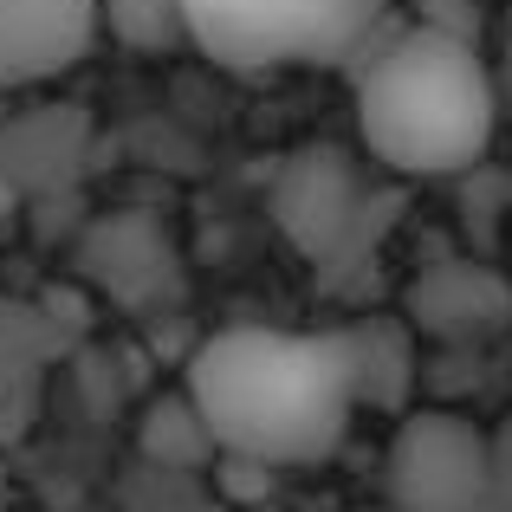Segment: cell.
Returning <instances> with one entry per match:
<instances>
[{
  "instance_id": "1",
  "label": "cell",
  "mask_w": 512,
  "mask_h": 512,
  "mask_svg": "<svg viewBox=\"0 0 512 512\" xmlns=\"http://www.w3.org/2000/svg\"><path fill=\"white\" fill-rule=\"evenodd\" d=\"M188 409L201 415L214 454L279 467H318L344 448L357 422V370L344 331L227 325L188 357Z\"/></svg>"
},
{
  "instance_id": "2",
  "label": "cell",
  "mask_w": 512,
  "mask_h": 512,
  "mask_svg": "<svg viewBox=\"0 0 512 512\" xmlns=\"http://www.w3.org/2000/svg\"><path fill=\"white\" fill-rule=\"evenodd\" d=\"M500 111L506 104L487 46L435 26L383 33L357 59V137L389 175L435 182L474 169L500 130Z\"/></svg>"
},
{
  "instance_id": "3",
  "label": "cell",
  "mask_w": 512,
  "mask_h": 512,
  "mask_svg": "<svg viewBox=\"0 0 512 512\" xmlns=\"http://www.w3.org/2000/svg\"><path fill=\"white\" fill-rule=\"evenodd\" d=\"M188 46L221 72H312L363 59L389 33V0H182Z\"/></svg>"
},
{
  "instance_id": "4",
  "label": "cell",
  "mask_w": 512,
  "mask_h": 512,
  "mask_svg": "<svg viewBox=\"0 0 512 512\" xmlns=\"http://www.w3.org/2000/svg\"><path fill=\"white\" fill-rule=\"evenodd\" d=\"M396 512H487V428L461 409H409L383 461Z\"/></svg>"
},
{
  "instance_id": "5",
  "label": "cell",
  "mask_w": 512,
  "mask_h": 512,
  "mask_svg": "<svg viewBox=\"0 0 512 512\" xmlns=\"http://www.w3.org/2000/svg\"><path fill=\"white\" fill-rule=\"evenodd\" d=\"M370 188H363L357 163L331 143L299 150L273 182V214L286 227V240L318 266H338L350 253L370 247Z\"/></svg>"
},
{
  "instance_id": "6",
  "label": "cell",
  "mask_w": 512,
  "mask_h": 512,
  "mask_svg": "<svg viewBox=\"0 0 512 512\" xmlns=\"http://www.w3.org/2000/svg\"><path fill=\"white\" fill-rule=\"evenodd\" d=\"M98 33V0H0V91H33L78 72Z\"/></svg>"
},
{
  "instance_id": "7",
  "label": "cell",
  "mask_w": 512,
  "mask_h": 512,
  "mask_svg": "<svg viewBox=\"0 0 512 512\" xmlns=\"http://www.w3.org/2000/svg\"><path fill=\"white\" fill-rule=\"evenodd\" d=\"M409 325L415 338L487 344L512 325V286L487 260H435L409 286Z\"/></svg>"
},
{
  "instance_id": "8",
  "label": "cell",
  "mask_w": 512,
  "mask_h": 512,
  "mask_svg": "<svg viewBox=\"0 0 512 512\" xmlns=\"http://www.w3.org/2000/svg\"><path fill=\"white\" fill-rule=\"evenodd\" d=\"M350 338V370H357V402L363 409H402L415 389V325L409 318H363L344 325Z\"/></svg>"
},
{
  "instance_id": "9",
  "label": "cell",
  "mask_w": 512,
  "mask_h": 512,
  "mask_svg": "<svg viewBox=\"0 0 512 512\" xmlns=\"http://www.w3.org/2000/svg\"><path fill=\"white\" fill-rule=\"evenodd\" d=\"M104 33L130 52H175L188 46V13L182 0H98Z\"/></svg>"
},
{
  "instance_id": "10",
  "label": "cell",
  "mask_w": 512,
  "mask_h": 512,
  "mask_svg": "<svg viewBox=\"0 0 512 512\" xmlns=\"http://www.w3.org/2000/svg\"><path fill=\"white\" fill-rule=\"evenodd\" d=\"M487 7L493 0H415V26L454 33L467 46H487Z\"/></svg>"
},
{
  "instance_id": "11",
  "label": "cell",
  "mask_w": 512,
  "mask_h": 512,
  "mask_svg": "<svg viewBox=\"0 0 512 512\" xmlns=\"http://www.w3.org/2000/svg\"><path fill=\"white\" fill-rule=\"evenodd\" d=\"M487 512H512V415L487 435Z\"/></svg>"
},
{
  "instance_id": "12",
  "label": "cell",
  "mask_w": 512,
  "mask_h": 512,
  "mask_svg": "<svg viewBox=\"0 0 512 512\" xmlns=\"http://www.w3.org/2000/svg\"><path fill=\"white\" fill-rule=\"evenodd\" d=\"M493 78H500V104L512 111V0H506V20H500V72Z\"/></svg>"
},
{
  "instance_id": "13",
  "label": "cell",
  "mask_w": 512,
  "mask_h": 512,
  "mask_svg": "<svg viewBox=\"0 0 512 512\" xmlns=\"http://www.w3.org/2000/svg\"><path fill=\"white\" fill-rule=\"evenodd\" d=\"M13 214H20V188H13L7 163H0V234H7V227H13Z\"/></svg>"
},
{
  "instance_id": "14",
  "label": "cell",
  "mask_w": 512,
  "mask_h": 512,
  "mask_svg": "<svg viewBox=\"0 0 512 512\" xmlns=\"http://www.w3.org/2000/svg\"><path fill=\"white\" fill-rule=\"evenodd\" d=\"M0 512H7V467H0Z\"/></svg>"
},
{
  "instance_id": "15",
  "label": "cell",
  "mask_w": 512,
  "mask_h": 512,
  "mask_svg": "<svg viewBox=\"0 0 512 512\" xmlns=\"http://www.w3.org/2000/svg\"><path fill=\"white\" fill-rule=\"evenodd\" d=\"M370 512H396V506H370Z\"/></svg>"
},
{
  "instance_id": "16",
  "label": "cell",
  "mask_w": 512,
  "mask_h": 512,
  "mask_svg": "<svg viewBox=\"0 0 512 512\" xmlns=\"http://www.w3.org/2000/svg\"><path fill=\"white\" fill-rule=\"evenodd\" d=\"M500 7H506V0H500Z\"/></svg>"
}]
</instances>
